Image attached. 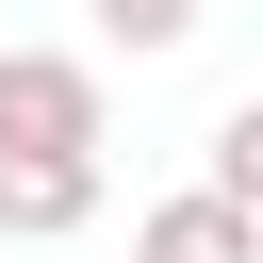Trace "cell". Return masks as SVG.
<instances>
[{"instance_id": "obj_1", "label": "cell", "mask_w": 263, "mask_h": 263, "mask_svg": "<svg viewBox=\"0 0 263 263\" xmlns=\"http://www.w3.org/2000/svg\"><path fill=\"white\" fill-rule=\"evenodd\" d=\"M99 132H115L99 49H0V148H99Z\"/></svg>"}, {"instance_id": "obj_2", "label": "cell", "mask_w": 263, "mask_h": 263, "mask_svg": "<svg viewBox=\"0 0 263 263\" xmlns=\"http://www.w3.org/2000/svg\"><path fill=\"white\" fill-rule=\"evenodd\" d=\"M99 230V148H0V247Z\"/></svg>"}, {"instance_id": "obj_3", "label": "cell", "mask_w": 263, "mask_h": 263, "mask_svg": "<svg viewBox=\"0 0 263 263\" xmlns=\"http://www.w3.org/2000/svg\"><path fill=\"white\" fill-rule=\"evenodd\" d=\"M132 263H263V214H247L230 181H181V197L132 214Z\"/></svg>"}, {"instance_id": "obj_4", "label": "cell", "mask_w": 263, "mask_h": 263, "mask_svg": "<svg viewBox=\"0 0 263 263\" xmlns=\"http://www.w3.org/2000/svg\"><path fill=\"white\" fill-rule=\"evenodd\" d=\"M82 16H99V49L164 66V49H197V16H214V0H82Z\"/></svg>"}, {"instance_id": "obj_5", "label": "cell", "mask_w": 263, "mask_h": 263, "mask_svg": "<svg viewBox=\"0 0 263 263\" xmlns=\"http://www.w3.org/2000/svg\"><path fill=\"white\" fill-rule=\"evenodd\" d=\"M197 181H230V197H247V214H263V82H247V99H230V115H214V164H197Z\"/></svg>"}]
</instances>
